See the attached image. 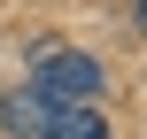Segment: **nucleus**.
<instances>
[{"instance_id": "f257e3e1", "label": "nucleus", "mask_w": 147, "mask_h": 139, "mask_svg": "<svg viewBox=\"0 0 147 139\" xmlns=\"http://www.w3.org/2000/svg\"><path fill=\"white\" fill-rule=\"evenodd\" d=\"M0 132H16V139H109V116L101 108H62V101L16 85V93H0Z\"/></svg>"}, {"instance_id": "f03ea898", "label": "nucleus", "mask_w": 147, "mask_h": 139, "mask_svg": "<svg viewBox=\"0 0 147 139\" xmlns=\"http://www.w3.org/2000/svg\"><path fill=\"white\" fill-rule=\"evenodd\" d=\"M31 93H47V101H62V108H93V101L109 93V77H101L93 54H78V46H62V39H31Z\"/></svg>"}, {"instance_id": "7ed1b4c3", "label": "nucleus", "mask_w": 147, "mask_h": 139, "mask_svg": "<svg viewBox=\"0 0 147 139\" xmlns=\"http://www.w3.org/2000/svg\"><path fill=\"white\" fill-rule=\"evenodd\" d=\"M132 31H140V39H147V0H132Z\"/></svg>"}]
</instances>
